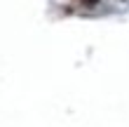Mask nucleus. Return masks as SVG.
<instances>
[{
	"label": "nucleus",
	"instance_id": "obj_1",
	"mask_svg": "<svg viewBox=\"0 0 129 127\" xmlns=\"http://www.w3.org/2000/svg\"><path fill=\"white\" fill-rule=\"evenodd\" d=\"M82 5H87V7H94V5H99V0H80Z\"/></svg>",
	"mask_w": 129,
	"mask_h": 127
}]
</instances>
